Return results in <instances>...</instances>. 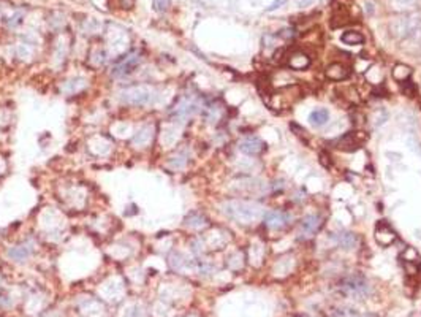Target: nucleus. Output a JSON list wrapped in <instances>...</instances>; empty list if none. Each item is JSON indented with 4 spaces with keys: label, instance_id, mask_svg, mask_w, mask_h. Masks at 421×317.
<instances>
[{
    "label": "nucleus",
    "instance_id": "1",
    "mask_svg": "<svg viewBox=\"0 0 421 317\" xmlns=\"http://www.w3.org/2000/svg\"><path fill=\"white\" fill-rule=\"evenodd\" d=\"M220 211L234 222L241 225H252L265 219V206L255 200L231 199L220 203Z\"/></svg>",
    "mask_w": 421,
    "mask_h": 317
},
{
    "label": "nucleus",
    "instance_id": "2",
    "mask_svg": "<svg viewBox=\"0 0 421 317\" xmlns=\"http://www.w3.org/2000/svg\"><path fill=\"white\" fill-rule=\"evenodd\" d=\"M157 90L151 86H132L124 89L122 92H119V100L120 103L127 105V107H151L157 100Z\"/></svg>",
    "mask_w": 421,
    "mask_h": 317
},
{
    "label": "nucleus",
    "instance_id": "3",
    "mask_svg": "<svg viewBox=\"0 0 421 317\" xmlns=\"http://www.w3.org/2000/svg\"><path fill=\"white\" fill-rule=\"evenodd\" d=\"M390 33L397 40L412 37L413 33L421 30V13H405L391 19L388 26Z\"/></svg>",
    "mask_w": 421,
    "mask_h": 317
},
{
    "label": "nucleus",
    "instance_id": "4",
    "mask_svg": "<svg viewBox=\"0 0 421 317\" xmlns=\"http://www.w3.org/2000/svg\"><path fill=\"white\" fill-rule=\"evenodd\" d=\"M301 97H303V92H301V89H299V86L291 84V86L281 87L277 92L271 94L268 105H269V108L274 111H283V110L290 108L293 103H296Z\"/></svg>",
    "mask_w": 421,
    "mask_h": 317
},
{
    "label": "nucleus",
    "instance_id": "5",
    "mask_svg": "<svg viewBox=\"0 0 421 317\" xmlns=\"http://www.w3.org/2000/svg\"><path fill=\"white\" fill-rule=\"evenodd\" d=\"M339 288L344 295L353 298H365L370 292V286L367 279L361 274H350V276L344 278L339 283Z\"/></svg>",
    "mask_w": 421,
    "mask_h": 317
},
{
    "label": "nucleus",
    "instance_id": "6",
    "mask_svg": "<svg viewBox=\"0 0 421 317\" xmlns=\"http://www.w3.org/2000/svg\"><path fill=\"white\" fill-rule=\"evenodd\" d=\"M201 102L196 95H182L179 100H177L176 107L173 108V116L174 121H185V119L192 117L194 115H196L198 111H201Z\"/></svg>",
    "mask_w": 421,
    "mask_h": 317
},
{
    "label": "nucleus",
    "instance_id": "7",
    "mask_svg": "<svg viewBox=\"0 0 421 317\" xmlns=\"http://www.w3.org/2000/svg\"><path fill=\"white\" fill-rule=\"evenodd\" d=\"M234 187L238 189V192L241 195H265L266 194V184L256 178H249V176H244V178H239L236 182H234Z\"/></svg>",
    "mask_w": 421,
    "mask_h": 317
},
{
    "label": "nucleus",
    "instance_id": "8",
    "mask_svg": "<svg viewBox=\"0 0 421 317\" xmlns=\"http://www.w3.org/2000/svg\"><path fill=\"white\" fill-rule=\"evenodd\" d=\"M312 63L310 56L303 51V49H293V51L285 53V65L290 70H296V72H303L308 70Z\"/></svg>",
    "mask_w": 421,
    "mask_h": 317
},
{
    "label": "nucleus",
    "instance_id": "9",
    "mask_svg": "<svg viewBox=\"0 0 421 317\" xmlns=\"http://www.w3.org/2000/svg\"><path fill=\"white\" fill-rule=\"evenodd\" d=\"M141 58L138 53H132L128 56H124V59H120L116 62V65L112 67L111 75L116 76V78H124V76L130 75L135 72V68L140 65Z\"/></svg>",
    "mask_w": 421,
    "mask_h": 317
},
{
    "label": "nucleus",
    "instance_id": "10",
    "mask_svg": "<svg viewBox=\"0 0 421 317\" xmlns=\"http://www.w3.org/2000/svg\"><path fill=\"white\" fill-rule=\"evenodd\" d=\"M238 149L242 154H247V156H260L261 152L266 151V143L263 142L260 137L247 135V137H242L239 140Z\"/></svg>",
    "mask_w": 421,
    "mask_h": 317
},
{
    "label": "nucleus",
    "instance_id": "11",
    "mask_svg": "<svg viewBox=\"0 0 421 317\" xmlns=\"http://www.w3.org/2000/svg\"><path fill=\"white\" fill-rule=\"evenodd\" d=\"M323 225V217L320 214H308L303 217L299 222V235L303 238H312L315 236Z\"/></svg>",
    "mask_w": 421,
    "mask_h": 317
},
{
    "label": "nucleus",
    "instance_id": "12",
    "mask_svg": "<svg viewBox=\"0 0 421 317\" xmlns=\"http://www.w3.org/2000/svg\"><path fill=\"white\" fill-rule=\"evenodd\" d=\"M366 137L363 135V132H348L345 133V135H342L340 138H337L336 142H334V144H336L337 149L340 151H355L358 149V147H361V144L365 143Z\"/></svg>",
    "mask_w": 421,
    "mask_h": 317
},
{
    "label": "nucleus",
    "instance_id": "13",
    "mask_svg": "<svg viewBox=\"0 0 421 317\" xmlns=\"http://www.w3.org/2000/svg\"><path fill=\"white\" fill-rule=\"evenodd\" d=\"M263 221H265V225H266L268 230L279 231V230H283L285 227H288L290 216L282 209H273V211H268Z\"/></svg>",
    "mask_w": 421,
    "mask_h": 317
},
{
    "label": "nucleus",
    "instance_id": "14",
    "mask_svg": "<svg viewBox=\"0 0 421 317\" xmlns=\"http://www.w3.org/2000/svg\"><path fill=\"white\" fill-rule=\"evenodd\" d=\"M374 238H375V241L379 243L380 246L387 248V246H391V244L396 241L397 235H396V231L393 230V227H391L388 222L380 221L379 224L375 225Z\"/></svg>",
    "mask_w": 421,
    "mask_h": 317
},
{
    "label": "nucleus",
    "instance_id": "15",
    "mask_svg": "<svg viewBox=\"0 0 421 317\" xmlns=\"http://www.w3.org/2000/svg\"><path fill=\"white\" fill-rule=\"evenodd\" d=\"M352 70L348 65H345L344 62H333L325 68V76L330 81H345L348 76H350Z\"/></svg>",
    "mask_w": 421,
    "mask_h": 317
},
{
    "label": "nucleus",
    "instance_id": "16",
    "mask_svg": "<svg viewBox=\"0 0 421 317\" xmlns=\"http://www.w3.org/2000/svg\"><path fill=\"white\" fill-rule=\"evenodd\" d=\"M32 252H33V246L30 243H21L18 246H13L8 251V256L14 262H24V260H27L32 256Z\"/></svg>",
    "mask_w": 421,
    "mask_h": 317
},
{
    "label": "nucleus",
    "instance_id": "17",
    "mask_svg": "<svg viewBox=\"0 0 421 317\" xmlns=\"http://www.w3.org/2000/svg\"><path fill=\"white\" fill-rule=\"evenodd\" d=\"M184 225L192 230H203L204 227H208V217L203 213H199V211H194V213H190L185 217Z\"/></svg>",
    "mask_w": 421,
    "mask_h": 317
},
{
    "label": "nucleus",
    "instance_id": "18",
    "mask_svg": "<svg viewBox=\"0 0 421 317\" xmlns=\"http://www.w3.org/2000/svg\"><path fill=\"white\" fill-rule=\"evenodd\" d=\"M336 241L339 244V248H342L344 251H353L356 246H358L360 239L353 231H340L336 236Z\"/></svg>",
    "mask_w": 421,
    "mask_h": 317
},
{
    "label": "nucleus",
    "instance_id": "19",
    "mask_svg": "<svg viewBox=\"0 0 421 317\" xmlns=\"http://www.w3.org/2000/svg\"><path fill=\"white\" fill-rule=\"evenodd\" d=\"M328 122H330V111L326 108H317L309 115V124L312 127H315V129L325 127Z\"/></svg>",
    "mask_w": 421,
    "mask_h": 317
},
{
    "label": "nucleus",
    "instance_id": "20",
    "mask_svg": "<svg viewBox=\"0 0 421 317\" xmlns=\"http://www.w3.org/2000/svg\"><path fill=\"white\" fill-rule=\"evenodd\" d=\"M152 140V127L151 125H142L141 129L133 135V146L137 147H146V144L151 143Z\"/></svg>",
    "mask_w": 421,
    "mask_h": 317
},
{
    "label": "nucleus",
    "instance_id": "21",
    "mask_svg": "<svg viewBox=\"0 0 421 317\" xmlns=\"http://www.w3.org/2000/svg\"><path fill=\"white\" fill-rule=\"evenodd\" d=\"M203 110H204V119L209 124L219 122V119L224 115V107L222 105H219V102H212L209 105H206Z\"/></svg>",
    "mask_w": 421,
    "mask_h": 317
},
{
    "label": "nucleus",
    "instance_id": "22",
    "mask_svg": "<svg viewBox=\"0 0 421 317\" xmlns=\"http://www.w3.org/2000/svg\"><path fill=\"white\" fill-rule=\"evenodd\" d=\"M410 76H412V68L409 65H405V63H396V65L393 67V78L399 84L409 81Z\"/></svg>",
    "mask_w": 421,
    "mask_h": 317
},
{
    "label": "nucleus",
    "instance_id": "23",
    "mask_svg": "<svg viewBox=\"0 0 421 317\" xmlns=\"http://www.w3.org/2000/svg\"><path fill=\"white\" fill-rule=\"evenodd\" d=\"M387 121H388V111L385 108H377L369 116V124L372 125V129H379Z\"/></svg>",
    "mask_w": 421,
    "mask_h": 317
},
{
    "label": "nucleus",
    "instance_id": "24",
    "mask_svg": "<svg viewBox=\"0 0 421 317\" xmlns=\"http://www.w3.org/2000/svg\"><path fill=\"white\" fill-rule=\"evenodd\" d=\"M342 43H345L348 46H358V45H363L365 43V37H363V33L358 32V30H347L342 33Z\"/></svg>",
    "mask_w": 421,
    "mask_h": 317
},
{
    "label": "nucleus",
    "instance_id": "25",
    "mask_svg": "<svg viewBox=\"0 0 421 317\" xmlns=\"http://www.w3.org/2000/svg\"><path fill=\"white\" fill-rule=\"evenodd\" d=\"M189 162V154L185 151H177L173 157L169 159L168 165L173 168V170H182V168H185V165H187Z\"/></svg>",
    "mask_w": 421,
    "mask_h": 317
},
{
    "label": "nucleus",
    "instance_id": "26",
    "mask_svg": "<svg viewBox=\"0 0 421 317\" xmlns=\"http://www.w3.org/2000/svg\"><path fill=\"white\" fill-rule=\"evenodd\" d=\"M418 0H391V6L397 11H404L412 8L413 5H417Z\"/></svg>",
    "mask_w": 421,
    "mask_h": 317
},
{
    "label": "nucleus",
    "instance_id": "27",
    "mask_svg": "<svg viewBox=\"0 0 421 317\" xmlns=\"http://www.w3.org/2000/svg\"><path fill=\"white\" fill-rule=\"evenodd\" d=\"M169 6H171V0H154V8L159 13L167 11Z\"/></svg>",
    "mask_w": 421,
    "mask_h": 317
},
{
    "label": "nucleus",
    "instance_id": "28",
    "mask_svg": "<svg viewBox=\"0 0 421 317\" xmlns=\"http://www.w3.org/2000/svg\"><path fill=\"white\" fill-rule=\"evenodd\" d=\"M401 86H402L404 94L407 95V97H413V95H415V92H417V87L413 86V83H412L410 80H409V81H405V83H402Z\"/></svg>",
    "mask_w": 421,
    "mask_h": 317
},
{
    "label": "nucleus",
    "instance_id": "29",
    "mask_svg": "<svg viewBox=\"0 0 421 317\" xmlns=\"http://www.w3.org/2000/svg\"><path fill=\"white\" fill-rule=\"evenodd\" d=\"M342 317H370V316H365V314H356L353 311H350V309H344V311L339 313Z\"/></svg>",
    "mask_w": 421,
    "mask_h": 317
},
{
    "label": "nucleus",
    "instance_id": "30",
    "mask_svg": "<svg viewBox=\"0 0 421 317\" xmlns=\"http://www.w3.org/2000/svg\"><path fill=\"white\" fill-rule=\"evenodd\" d=\"M285 2H287V0H276V2H274L273 5H271V6H268V8H266V11H274V10H277V8H279L281 5H283Z\"/></svg>",
    "mask_w": 421,
    "mask_h": 317
},
{
    "label": "nucleus",
    "instance_id": "31",
    "mask_svg": "<svg viewBox=\"0 0 421 317\" xmlns=\"http://www.w3.org/2000/svg\"><path fill=\"white\" fill-rule=\"evenodd\" d=\"M312 2H313V0H301V2H299V5H301V6H309Z\"/></svg>",
    "mask_w": 421,
    "mask_h": 317
}]
</instances>
